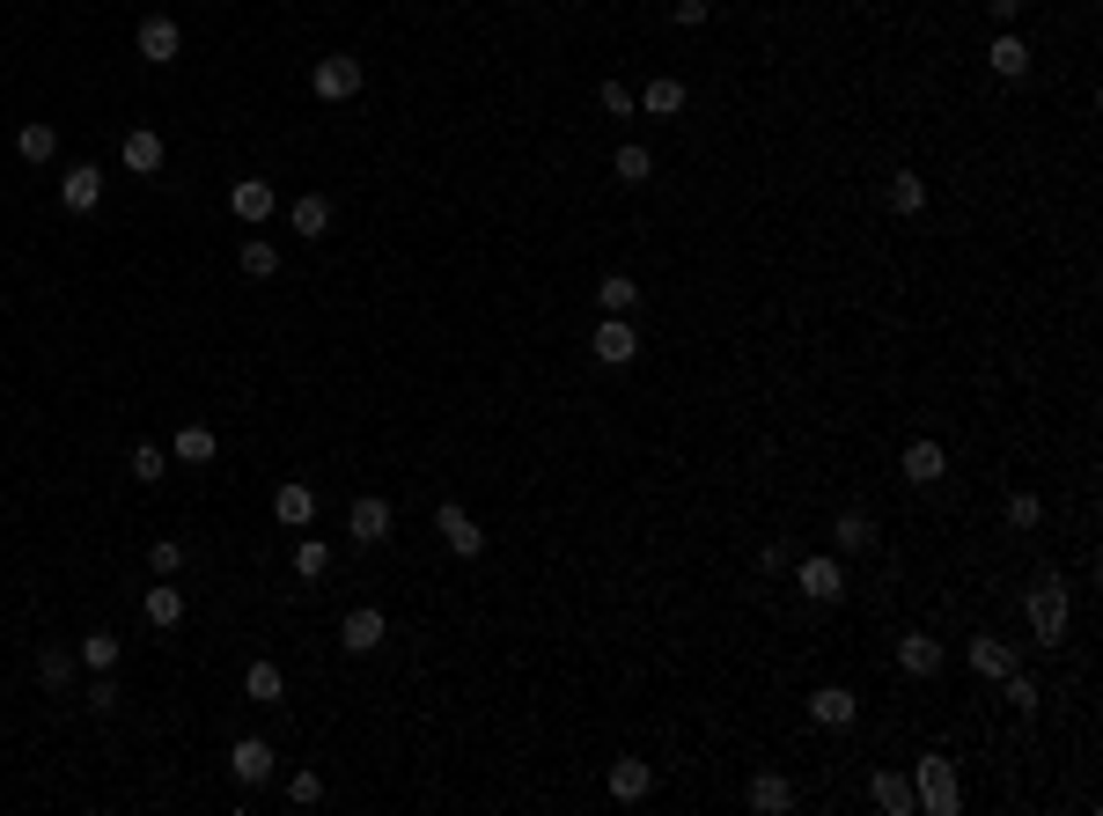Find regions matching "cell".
Segmentation results:
<instances>
[{
  "label": "cell",
  "instance_id": "cell-1",
  "mask_svg": "<svg viewBox=\"0 0 1103 816\" xmlns=\"http://www.w3.org/2000/svg\"><path fill=\"white\" fill-rule=\"evenodd\" d=\"M1067 619H1074L1067 581H1059V574H1037V581H1029V633H1037L1045 647H1059L1067 641Z\"/></svg>",
  "mask_w": 1103,
  "mask_h": 816
},
{
  "label": "cell",
  "instance_id": "cell-2",
  "mask_svg": "<svg viewBox=\"0 0 1103 816\" xmlns=\"http://www.w3.org/2000/svg\"><path fill=\"white\" fill-rule=\"evenodd\" d=\"M912 802H920L927 816H956V802H964V794H956V766L942 758V750H927V758L912 766Z\"/></svg>",
  "mask_w": 1103,
  "mask_h": 816
},
{
  "label": "cell",
  "instance_id": "cell-3",
  "mask_svg": "<svg viewBox=\"0 0 1103 816\" xmlns=\"http://www.w3.org/2000/svg\"><path fill=\"white\" fill-rule=\"evenodd\" d=\"M795 589H802L809 603H824V611H832L838 596H846V567H838L832 552H817V559H802V567H795Z\"/></svg>",
  "mask_w": 1103,
  "mask_h": 816
},
{
  "label": "cell",
  "instance_id": "cell-4",
  "mask_svg": "<svg viewBox=\"0 0 1103 816\" xmlns=\"http://www.w3.org/2000/svg\"><path fill=\"white\" fill-rule=\"evenodd\" d=\"M309 89H317L324 103H346V97H361V59H353V52H331V59H317V75H309Z\"/></svg>",
  "mask_w": 1103,
  "mask_h": 816
},
{
  "label": "cell",
  "instance_id": "cell-5",
  "mask_svg": "<svg viewBox=\"0 0 1103 816\" xmlns=\"http://www.w3.org/2000/svg\"><path fill=\"white\" fill-rule=\"evenodd\" d=\"M435 530H441V544H449L457 559H479V552H486V530H479L457 500H441V508H435Z\"/></svg>",
  "mask_w": 1103,
  "mask_h": 816
},
{
  "label": "cell",
  "instance_id": "cell-6",
  "mask_svg": "<svg viewBox=\"0 0 1103 816\" xmlns=\"http://www.w3.org/2000/svg\"><path fill=\"white\" fill-rule=\"evenodd\" d=\"M588 353H596L604 369H626V361L640 353V331L626 317H604V324H596V339H588Z\"/></svg>",
  "mask_w": 1103,
  "mask_h": 816
},
{
  "label": "cell",
  "instance_id": "cell-7",
  "mask_svg": "<svg viewBox=\"0 0 1103 816\" xmlns=\"http://www.w3.org/2000/svg\"><path fill=\"white\" fill-rule=\"evenodd\" d=\"M162 155H170V148H162V133H155V125H133V133L119 140V162L133 177H155V170H162Z\"/></svg>",
  "mask_w": 1103,
  "mask_h": 816
},
{
  "label": "cell",
  "instance_id": "cell-8",
  "mask_svg": "<svg viewBox=\"0 0 1103 816\" xmlns=\"http://www.w3.org/2000/svg\"><path fill=\"white\" fill-rule=\"evenodd\" d=\"M177 52H184V30H177V15H147V23H140V59H147V67H170Z\"/></svg>",
  "mask_w": 1103,
  "mask_h": 816
},
{
  "label": "cell",
  "instance_id": "cell-9",
  "mask_svg": "<svg viewBox=\"0 0 1103 816\" xmlns=\"http://www.w3.org/2000/svg\"><path fill=\"white\" fill-rule=\"evenodd\" d=\"M809 721H817V728H854L860 699L846 692V684H824V692H809Z\"/></svg>",
  "mask_w": 1103,
  "mask_h": 816
},
{
  "label": "cell",
  "instance_id": "cell-10",
  "mask_svg": "<svg viewBox=\"0 0 1103 816\" xmlns=\"http://www.w3.org/2000/svg\"><path fill=\"white\" fill-rule=\"evenodd\" d=\"M228 206H236V222H272L280 192H272L266 177H236V184H228Z\"/></svg>",
  "mask_w": 1103,
  "mask_h": 816
},
{
  "label": "cell",
  "instance_id": "cell-11",
  "mask_svg": "<svg viewBox=\"0 0 1103 816\" xmlns=\"http://www.w3.org/2000/svg\"><path fill=\"white\" fill-rule=\"evenodd\" d=\"M97 199H103V170L74 162V170L59 177V206H67V214H97Z\"/></svg>",
  "mask_w": 1103,
  "mask_h": 816
},
{
  "label": "cell",
  "instance_id": "cell-12",
  "mask_svg": "<svg viewBox=\"0 0 1103 816\" xmlns=\"http://www.w3.org/2000/svg\"><path fill=\"white\" fill-rule=\"evenodd\" d=\"M346 530H353V544H383V537H391V500L361 494V500H353V515H346Z\"/></svg>",
  "mask_w": 1103,
  "mask_h": 816
},
{
  "label": "cell",
  "instance_id": "cell-13",
  "mask_svg": "<svg viewBox=\"0 0 1103 816\" xmlns=\"http://www.w3.org/2000/svg\"><path fill=\"white\" fill-rule=\"evenodd\" d=\"M228 772H236V787H258V780H272V743L244 736L236 750H228Z\"/></svg>",
  "mask_w": 1103,
  "mask_h": 816
},
{
  "label": "cell",
  "instance_id": "cell-14",
  "mask_svg": "<svg viewBox=\"0 0 1103 816\" xmlns=\"http://www.w3.org/2000/svg\"><path fill=\"white\" fill-rule=\"evenodd\" d=\"M272 515L288 522V530H309V522H317V494H309L302 478H288V486L272 494Z\"/></svg>",
  "mask_w": 1103,
  "mask_h": 816
},
{
  "label": "cell",
  "instance_id": "cell-15",
  "mask_svg": "<svg viewBox=\"0 0 1103 816\" xmlns=\"http://www.w3.org/2000/svg\"><path fill=\"white\" fill-rule=\"evenodd\" d=\"M383 633H391V625H383V611H368V603H361V611H346V625H339V641L353 647V655H375Z\"/></svg>",
  "mask_w": 1103,
  "mask_h": 816
},
{
  "label": "cell",
  "instance_id": "cell-16",
  "mask_svg": "<svg viewBox=\"0 0 1103 816\" xmlns=\"http://www.w3.org/2000/svg\"><path fill=\"white\" fill-rule=\"evenodd\" d=\"M898 669H905V677H942V647H934V633H905V641H898Z\"/></svg>",
  "mask_w": 1103,
  "mask_h": 816
},
{
  "label": "cell",
  "instance_id": "cell-17",
  "mask_svg": "<svg viewBox=\"0 0 1103 816\" xmlns=\"http://www.w3.org/2000/svg\"><path fill=\"white\" fill-rule=\"evenodd\" d=\"M912 478V486H942V471H949V456H942V442H912L905 464H898Z\"/></svg>",
  "mask_w": 1103,
  "mask_h": 816
},
{
  "label": "cell",
  "instance_id": "cell-18",
  "mask_svg": "<svg viewBox=\"0 0 1103 816\" xmlns=\"http://www.w3.org/2000/svg\"><path fill=\"white\" fill-rule=\"evenodd\" d=\"M971 669H979V677H993V684H1001L1008 669H1015V647H1008L1001 633H979V641H971Z\"/></svg>",
  "mask_w": 1103,
  "mask_h": 816
},
{
  "label": "cell",
  "instance_id": "cell-19",
  "mask_svg": "<svg viewBox=\"0 0 1103 816\" xmlns=\"http://www.w3.org/2000/svg\"><path fill=\"white\" fill-rule=\"evenodd\" d=\"M986 59H993V75H1001V81H1023V75H1029V45H1023V37H1015V30H1001V37H993V52H986Z\"/></svg>",
  "mask_w": 1103,
  "mask_h": 816
},
{
  "label": "cell",
  "instance_id": "cell-20",
  "mask_svg": "<svg viewBox=\"0 0 1103 816\" xmlns=\"http://www.w3.org/2000/svg\"><path fill=\"white\" fill-rule=\"evenodd\" d=\"M868 802H876V809H890V816H912V809H920V802H912V780H898V772H876V780H868Z\"/></svg>",
  "mask_w": 1103,
  "mask_h": 816
},
{
  "label": "cell",
  "instance_id": "cell-21",
  "mask_svg": "<svg viewBox=\"0 0 1103 816\" xmlns=\"http://www.w3.org/2000/svg\"><path fill=\"white\" fill-rule=\"evenodd\" d=\"M611 794H618V802H648V794H655V772L640 766V758H618V766H611Z\"/></svg>",
  "mask_w": 1103,
  "mask_h": 816
},
{
  "label": "cell",
  "instance_id": "cell-22",
  "mask_svg": "<svg viewBox=\"0 0 1103 816\" xmlns=\"http://www.w3.org/2000/svg\"><path fill=\"white\" fill-rule=\"evenodd\" d=\"M751 809H758V816H787V809H795V787H787L780 772H758V780H751Z\"/></svg>",
  "mask_w": 1103,
  "mask_h": 816
},
{
  "label": "cell",
  "instance_id": "cell-23",
  "mask_svg": "<svg viewBox=\"0 0 1103 816\" xmlns=\"http://www.w3.org/2000/svg\"><path fill=\"white\" fill-rule=\"evenodd\" d=\"M596 302H604V317H633L640 309V280L633 272H611V280L596 287Z\"/></svg>",
  "mask_w": 1103,
  "mask_h": 816
},
{
  "label": "cell",
  "instance_id": "cell-24",
  "mask_svg": "<svg viewBox=\"0 0 1103 816\" xmlns=\"http://www.w3.org/2000/svg\"><path fill=\"white\" fill-rule=\"evenodd\" d=\"M125 471H133L140 486H162V478H170V449H162V442H133V456H125Z\"/></svg>",
  "mask_w": 1103,
  "mask_h": 816
},
{
  "label": "cell",
  "instance_id": "cell-25",
  "mask_svg": "<svg viewBox=\"0 0 1103 816\" xmlns=\"http://www.w3.org/2000/svg\"><path fill=\"white\" fill-rule=\"evenodd\" d=\"M640 111L677 118V111H685V81H677V75H655V81H648V97H640Z\"/></svg>",
  "mask_w": 1103,
  "mask_h": 816
},
{
  "label": "cell",
  "instance_id": "cell-26",
  "mask_svg": "<svg viewBox=\"0 0 1103 816\" xmlns=\"http://www.w3.org/2000/svg\"><path fill=\"white\" fill-rule=\"evenodd\" d=\"M140 611H147V625H162V633H170V625L184 619V589H170V581H162V589L140 596Z\"/></svg>",
  "mask_w": 1103,
  "mask_h": 816
},
{
  "label": "cell",
  "instance_id": "cell-27",
  "mask_svg": "<svg viewBox=\"0 0 1103 816\" xmlns=\"http://www.w3.org/2000/svg\"><path fill=\"white\" fill-rule=\"evenodd\" d=\"M832 544L838 552H868V544H876V522L860 515V508H846V515L832 522Z\"/></svg>",
  "mask_w": 1103,
  "mask_h": 816
},
{
  "label": "cell",
  "instance_id": "cell-28",
  "mask_svg": "<svg viewBox=\"0 0 1103 816\" xmlns=\"http://www.w3.org/2000/svg\"><path fill=\"white\" fill-rule=\"evenodd\" d=\"M324 228H331V199L302 192V199H294V236H309V243H317Z\"/></svg>",
  "mask_w": 1103,
  "mask_h": 816
},
{
  "label": "cell",
  "instance_id": "cell-29",
  "mask_svg": "<svg viewBox=\"0 0 1103 816\" xmlns=\"http://www.w3.org/2000/svg\"><path fill=\"white\" fill-rule=\"evenodd\" d=\"M214 449H221V442H214V427H199V420H192V427H177V464H214Z\"/></svg>",
  "mask_w": 1103,
  "mask_h": 816
},
{
  "label": "cell",
  "instance_id": "cell-30",
  "mask_svg": "<svg viewBox=\"0 0 1103 816\" xmlns=\"http://www.w3.org/2000/svg\"><path fill=\"white\" fill-rule=\"evenodd\" d=\"M920 206H927V177L898 170V177H890V214H920Z\"/></svg>",
  "mask_w": 1103,
  "mask_h": 816
},
{
  "label": "cell",
  "instance_id": "cell-31",
  "mask_svg": "<svg viewBox=\"0 0 1103 816\" xmlns=\"http://www.w3.org/2000/svg\"><path fill=\"white\" fill-rule=\"evenodd\" d=\"M244 692L258 699V706H280V692H288V677H280V662H250Z\"/></svg>",
  "mask_w": 1103,
  "mask_h": 816
},
{
  "label": "cell",
  "instance_id": "cell-32",
  "mask_svg": "<svg viewBox=\"0 0 1103 816\" xmlns=\"http://www.w3.org/2000/svg\"><path fill=\"white\" fill-rule=\"evenodd\" d=\"M15 155H23V162H52V155H59V133H52L45 118L23 125V133H15Z\"/></svg>",
  "mask_w": 1103,
  "mask_h": 816
},
{
  "label": "cell",
  "instance_id": "cell-33",
  "mask_svg": "<svg viewBox=\"0 0 1103 816\" xmlns=\"http://www.w3.org/2000/svg\"><path fill=\"white\" fill-rule=\"evenodd\" d=\"M611 170H618V184H648V177H655V155L640 148V140H626V148L611 155Z\"/></svg>",
  "mask_w": 1103,
  "mask_h": 816
},
{
  "label": "cell",
  "instance_id": "cell-34",
  "mask_svg": "<svg viewBox=\"0 0 1103 816\" xmlns=\"http://www.w3.org/2000/svg\"><path fill=\"white\" fill-rule=\"evenodd\" d=\"M236 265H244L250 280H272V272H280V250H272L266 236H244V250H236Z\"/></svg>",
  "mask_w": 1103,
  "mask_h": 816
},
{
  "label": "cell",
  "instance_id": "cell-35",
  "mask_svg": "<svg viewBox=\"0 0 1103 816\" xmlns=\"http://www.w3.org/2000/svg\"><path fill=\"white\" fill-rule=\"evenodd\" d=\"M324 567H331V544H324V537H294V574H302V581H317Z\"/></svg>",
  "mask_w": 1103,
  "mask_h": 816
},
{
  "label": "cell",
  "instance_id": "cell-36",
  "mask_svg": "<svg viewBox=\"0 0 1103 816\" xmlns=\"http://www.w3.org/2000/svg\"><path fill=\"white\" fill-rule=\"evenodd\" d=\"M81 662L97 669V677H111V669H119V633H89V641H81Z\"/></svg>",
  "mask_w": 1103,
  "mask_h": 816
},
{
  "label": "cell",
  "instance_id": "cell-37",
  "mask_svg": "<svg viewBox=\"0 0 1103 816\" xmlns=\"http://www.w3.org/2000/svg\"><path fill=\"white\" fill-rule=\"evenodd\" d=\"M37 677H45L52 692H67V684H74V655H67V647H45V655H37Z\"/></svg>",
  "mask_w": 1103,
  "mask_h": 816
},
{
  "label": "cell",
  "instance_id": "cell-38",
  "mask_svg": "<svg viewBox=\"0 0 1103 816\" xmlns=\"http://www.w3.org/2000/svg\"><path fill=\"white\" fill-rule=\"evenodd\" d=\"M596 103H604L611 118H633V111H640V97L626 89V81H604V89H596Z\"/></svg>",
  "mask_w": 1103,
  "mask_h": 816
},
{
  "label": "cell",
  "instance_id": "cell-39",
  "mask_svg": "<svg viewBox=\"0 0 1103 816\" xmlns=\"http://www.w3.org/2000/svg\"><path fill=\"white\" fill-rule=\"evenodd\" d=\"M1001 684H1008V706H1015V714H1037V684H1029L1023 669H1008Z\"/></svg>",
  "mask_w": 1103,
  "mask_h": 816
},
{
  "label": "cell",
  "instance_id": "cell-40",
  "mask_svg": "<svg viewBox=\"0 0 1103 816\" xmlns=\"http://www.w3.org/2000/svg\"><path fill=\"white\" fill-rule=\"evenodd\" d=\"M288 802H294V809H317V802H324V780H317V772H294V780H288Z\"/></svg>",
  "mask_w": 1103,
  "mask_h": 816
},
{
  "label": "cell",
  "instance_id": "cell-41",
  "mask_svg": "<svg viewBox=\"0 0 1103 816\" xmlns=\"http://www.w3.org/2000/svg\"><path fill=\"white\" fill-rule=\"evenodd\" d=\"M1008 522H1015V530H1037V522H1045V500H1037V494H1015V500H1008Z\"/></svg>",
  "mask_w": 1103,
  "mask_h": 816
},
{
  "label": "cell",
  "instance_id": "cell-42",
  "mask_svg": "<svg viewBox=\"0 0 1103 816\" xmlns=\"http://www.w3.org/2000/svg\"><path fill=\"white\" fill-rule=\"evenodd\" d=\"M147 567H155V574H177V567H184V544H177V537H162L155 552H147Z\"/></svg>",
  "mask_w": 1103,
  "mask_h": 816
},
{
  "label": "cell",
  "instance_id": "cell-43",
  "mask_svg": "<svg viewBox=\"0 0 1103 816\" xmlns=\"http://www.w3.org/2000/svg\"><path fill=\"white\" fill-rule=\"evenodd\" d=\"M89 706H97V714H111V706H119V684H111V677H97V684H89Z\"/></svg>",
  "mask_w": 1103,
  "mask_h": 816
},
{
  "label": "cell",
  "instance_id": "cell-44",
  "mask_svg": "<svg viewBox=\"0 0 1103 816\" xmlns=\"http://www.w3.org/2000/svg\"><path fill=\"white\" fill-rule=\"evenodd\" d=\"M669 15H677V23H685V30H699V23H707V0H677Z\"/></svg>",
  "mask_w": 1103,
  "mask_h": 816
},
{
  "label": "cell",
  "instance_id": "cell-45",
  "mask_svg": "<svg viewBox=\"0 0 1103 816\" xmlns=\"http://www.w3.org/2000/svg\"><path fill=\"white\" fill-rule=\"evenodd\" d=\"M986 15H993V23L1008 30V23H1015V15H1023V0H986Z\"/></svg>",
  "mask_w": 1103,
  "mask_h": 816
}]
</instances>
